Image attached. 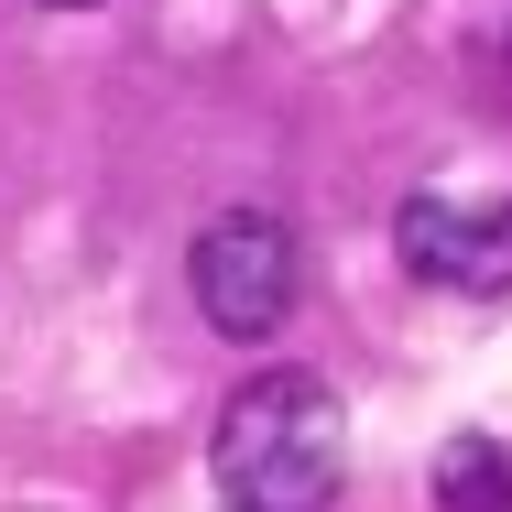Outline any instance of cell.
Instances as JSON below:
<instances>
[{"label":"cell","instance_id":"cell-1","mask_svg":"<svg viewBox=\"0 0 512 512\" xmlns=\"http://www.w3.org/2000/svg\"><path fill=\"white\" fill-rule=\"evenodd\" d=\"M207 469L240 512H327L338 469H349V414L316 371H262L218 404Z\"/></svg>","mask_w":512,"mask_h":512},{"label":"cell","instance_id":"cell-2","mask_svg":"<svg viewBox=\"0 0 512 512\" xmlns=\"http://www.w3.org/2000/svg\"><path fill=\"white\" fill-rule=\"evenodd\" d=\"M306 251H295V229L273 218V207H229V218H207L197 229V306H207V327L218 338H273L284 316H295V273Z\"/></svg>","mask_w":512,"mask_h":512},{"label":"cell","instance_id":"cell-3","mask_svg":"<svg viewBox=\"0 0 512 512\" xmlns=\"http://www.w3.org/2000/svg\"><path fill=\"white\" fill-rule=\"evenodd\" d=\"M393 240L447 295H512V197H414Z\"/></svg>","mask_w":512,"mask_h":512},{"label":"cell","instance_id":"cell-4","mask_svg":"<svg viewBox=\"0 0 512 512\" xmlns=\"http://www.w3.org/2000/svg\"><path fill=\"white\" fill-rule=\"evenodd\" d=\"M436 491H447V512H512V458L491 436H458L447 469H436Z\"/></svg>","mask_w":512,"mask_h":512},{"label":"cell","instance_id":"cell-5","mask_svg":"<svg viewBox=\"0 0 512 512\" xmlns=\"http://www.w3.org/2000/svg\"><path fill=\"white\" fill-rule=\"evenodd\" d=\"M44 11H99V0H44Z\"/></svg>","mask_w":512,"mask_h":512}]
</instances>
